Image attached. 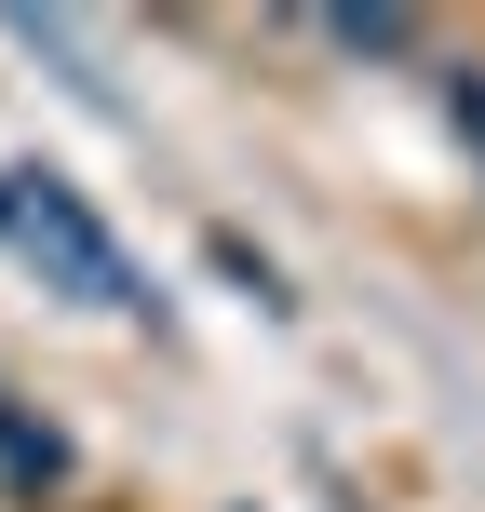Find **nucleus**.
Returning a JSON list of instances; mask_svg holds the SVG:
<instances>
[{
	"label": "nucleus",
	"instance_id": "obj_1",
	"mask_svg": "<svg viewBox=\"0 0 485 512\" xmlns=\"http://www.w3.org/2000/svg\"><path fill=\"white\" fill-rule=\"evenodd\" d=\"M0 243H27L68 297H95V310H135V270H122V243L95 230V216L68 203L54 176H0Z\"/></svg>",
	"mask_w": 485,
	"mask_h": 512
}]
</instances>
